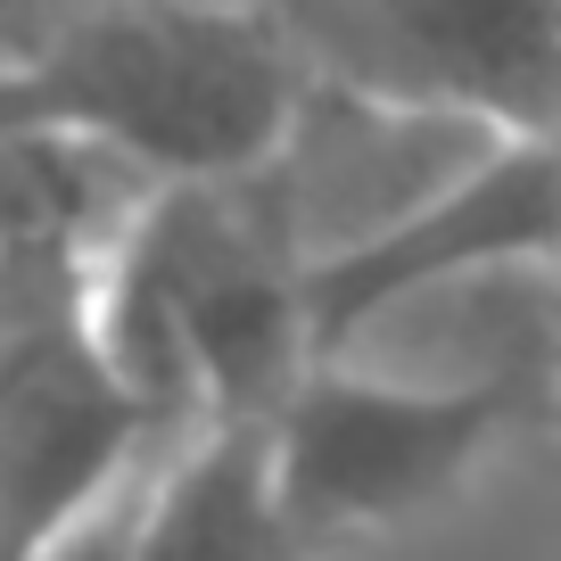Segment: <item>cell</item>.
I'll list each match as a JSON object with an SVG mask.
<instances>
[{
	"label": "cell",
	"mask_w": 561,
	"mask_h": 561,
	"mask_svg": "<svg viewBox=\"0 0 561 561\" xmlns=\"http://www.w3.org/2000/svg\"><path fill=\"white\" fill-rule=\"evenodd\" d=\"M545 438L561 446V380H553V404H545Z\"/></svg>",
	"instance_id": "30bf717a"
},
{
	"label": "cell",
	"mask_w": 561,
	"mask_h": 561,
	"mask_svg": "<svg viewBox=\"0 0 561 561\" xmlns=\"http://www.w3.org/2000/svg\"><path fill=\"white\" fill-rule=\"evenodd\" d=\"M107 231L0 240V561H50L174 446L100 331Z\"/></svg>",
	"instance_id": "3957f363"
},
{
	"label": "cell",
	"mask_w": 561,
	"mask_h": 561,
	"mask_svg": "<svg viewBox=\"0 0 561 561\" xmlns=\"http://www.w3.org/2000/svg\"><path fill=\"white\" fill-rule=\"evenodd\" d=\"M504 140L512 133H495V124H479V116L380 100V91L314 75L298 124L280 140V158L264 165L256 182L273 191L280 224H289L306 273H314V264L380 240L388 224L421 215L438 191H455L462 174H479Z\"/></svg>",
	"instance_id": "52a82bcc"
},
{
	"label": "cell",
	"mask_w": 561,
	"mask_h": 561,
	"mask_svg": "<svg viewBox=\"0 0 561 561\" xmlns=\"http://www.w3.org/2000/svg\"><path fill=\"white\" fill-rule=\"evenodd\" d=\"M537 264L561 273V158L553 140H504L479 174L438 191L421 215L306 273L314 364H339L371 322H388L413 298H438L488 273H537Z\"/></svg>",
	"instance_id": "8992f818"
},
{
	"label": "cell",
	"mask_w": 561,
	"mask_h": 561,
	"mask_svg": "<svg viewBox=\"0 0 561 561\" xmlns=\"http://www.w3.org/2000/svg\"><path fill=\"white\" fill-rule=\"evenodd\" d=\"M512 430H545V404L520 388H446L371 364H314L273 413V479L289 520L322 553H339L364 528L430 512Z\"/></svg>",
	"instance_id": "277c9868"
},
{
	"label": "cell",
	"mask_w": 561,
	"mask_h": 561,
	"mask_svg": "<svg viewBox=\"0 0 561 561\" xmlns=\"http://www.w3.org/2000/svg\"><path fill=\"white\" fill-rule=\"evenodd\" d=\"M133 561H322L273 479V430L174 438L133 512Z\"/></svg>",
	"instance_id": "ba28073f"
},
{
	"label": "cell",
	"mask_w": 561,
	"mask_h": 561,
	"mask_svg": "<svg viewBox=\"0 0 561 561\" xmlns=\"http://www.w3.org/2000/svg\"><path fill=\"white\" fill-rule=\"evenodd\" d=\"M100 331L165 438L273 430L314 371L306 256L273 191L256 174L140 191L100 248Z\"/></svg>",
	"instance_id": "6da1fadb"
},
{
	"label": "cell",
	"mask_w": 561,
	"mask_h": 561,
	"mask_svg": "<svg viewBox=\"0 0 561 561\" xmlns=\"http://www.w3.org/2000/svg\"><path fill=\"white\" fill-rule=\"evenodd\" d=\"M273 18L331 83L479 116L512 140L561 133V0H289Z\"/></svg>",
	"instance_id": "5b68a950"
},
{
	"label": "cell",
	"mask_w": 561,
	"mask_h": 561,
	"mask_svg": "<svg viewBox=\"0 0 561 561\" xmlns=\"http://www.w3.org/2000/svg\"><path fill=\"white\" fill-rule=\"evenodd\" d=\"M553 158H561V133H553Z\"/></svg>",
	"instance_id": "7c38bea8"
},
{
	"label": "cell",
	"mask_w": 561,
	"mask_h": 561,
	"mask_svg": "<svg viewBox=\"0 0 561 561\" xmlns=\"http://www.w3.org/2000/svg\"><path fill=\"white\" fill-rule=\"evenodd\" d=\"M306 50L273 9L83 0L34 67L0 75V133L75 140L116 174L248 182L306 107Z\"/></svg>",
	"instance_id": "7a4b0ae2"
},
{
	"label": "cell",
	"mask_w": 561,
	"mask_h": 561,
	"mask_svg": "<svg viewBox=\"0 0 561 561\" xmlns=\"http://www.w3.org/2000/svg\"><path fill=\"white\" fill-rule=\"evenodd\" d=\"M75 9H83V0H0V75L34 67Z\"/></svg>",
	"instance_id": "9c48e42d"
},
{
	"label": "cell",
	"mask_w": 561,
	"mask_h": 561,
	"mask_svg": "<svg viewBox=\"0 0 561 561\" xmlns=\"http://www.w3.org/2000/svg\"><path fill=\"white\" fill-rule=\"evenodd\" d=\"M182 9H273V0H182Z\"/></svg>",
	"instance_id": "8fae6325"
}]
</instances>
